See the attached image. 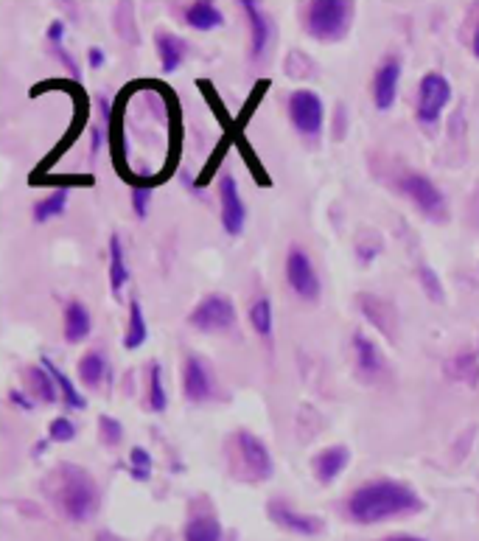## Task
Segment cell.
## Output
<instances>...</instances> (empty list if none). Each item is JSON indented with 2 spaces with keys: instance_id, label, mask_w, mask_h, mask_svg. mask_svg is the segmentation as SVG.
Listing matches in <instances>:
<instances>
[{
  "instance_id": "cell-1",
  "label": "cell",
  "mask_w": 479,
  "mask_h": 541,
  "mask_svg": "<svg viewBox=\"0 0 479 541\" xmlns=\"http://www.w3.org/2000/svg\"><path fill=\"white\" fill-rule=\"evenodd\" d=\"M412 511H421V499L409 485L395 483V480H376V483L362 485L348 499L351 519L362 522V525H376V522H384L390 516Z\"/></svg>"
},
{
  "instance_id": "cell-2",
  "label": "cell",
  "mask_w": 479,
  "mask_h": 541,
  "mask_svg": "<svg viewBox=\"0 0 479 541\" xmlns=\"http://www.w3.org/2000/svg\"><path fill=\"white\" fill-rule=\"evenodd\" d=\"M59 505L71 516L73 522H85L93 516L99 505V491L90 474L79 466H62V480H59Z\"/></svg>"
},
{
  "instance_id": "cell-3",
  "label": "cell",
  "mask_w": 479,
  "mask_h": 541,
  "mask_svg": "<svg viewBox=\"0 0 479 541\" xmlns=\"http://www.w3.org/2000/svg\"><path fill=\"white\" fill-rule=\"evenodd\" d=\"M353 3L348 0H314L306 12V26L317 40H342L351 26Z\"/></svg>"
},
{
  "instance_id": "cell-4",
  "label": "cell",
  "mask_w": 479,
  "mask_h": 541,
  "mask_svg": "<svg viewBox=\"0 0 479 541\" xmlns=\"http://www.w3.org/2000/svg\"><path fill=\"white\" fill-rule=\"evenodd\" d=\"M451 101V85L443 73H426L418 85V121L423 127H435L440 113Z\"/></svg>"
},
{
  "instance_id": "cell-5",
  "label": "cell",
  "mask_w": 479,
  "mask_h": 541,
  "mask_svg": "<svg viewBox=\"0 0 479 541\" xmlns=\"http://www.w3.org/2000/svg\"><path fill=\"white\" fill-rule=\"evenodd\" d=\"M398 188H401L426 216H432V219H443V216H446V197H443V191H440L429 177H423V174H404V177L398 180Z\"/></svg>"
},
{
  "instance_id": "cell-6",
  "label": "cell",
  "mask_w": 479,
  "mask_h": 541,
  "mask_svg": "<svg viewBox=\"0 0 479 541\" xmlns=\"http://www.w3.org/2000/svg\"><path fill=\"white\" fill-rule=\"evenodd\" d=\"M289 115H292V124H295L303 135L317 138L323 132V101L314 90H297L289 99Z\"/></svg>"
},
{
  "instance_id": "cell-7",
  "label": "cell",
  "mask_w": 479,
  "mask_h": 541,
  "mask_svg": "<svg viewBox=\"0 0 479 541\" xmlns=\"http://www.w3.org/2000/svg\"><path fill=\"white\" fill-rule=\"evenodd\" d=\"M233 323H236V309L233 300L225 295H211L191 312V326L199 331H225Z\"/></svg>"
},
{
  "instance_id": "cell-8",
  "label": "cell",
  "mask_w": 479,
  "mask_h": 541,
  "mask_svg": "<svg viewBox=\"0 0 479 541\" xmlns=\"http://www.w3.org/2000/svg\"><path fill=\"white\" fill-rule=\"evenodd\" d=\"M236 452H239V460L244 463V471L253 477V480H267L272 477V455L264 446L261 438H255L253 432H239L236 435Z\"/></svg>"
},
{
  "instance_id": "cell-9",
  "label": "cell",
  "mask_w": 479,
  "mask_h": 541,
  "mask_svg": "<svg viewBox=\"0 0 479 541\" xmlns=\"http://www.w3.org/2000/svg\"><path fill=\"white\" fill-rule=\"evenodd\" d=\"M286 281L303 300L320 298V278L311 267L309 256L303 250H297V247L289 250V256H286Z\"/></svg>"
},
{
  "instance_id": "cell-10",
  "label": "cell",
  "mask_w": 479,
  "mask_h": 541,
  "mask_svg": "<svg viewBox=\"0 0 479 541\" xmlns=\"http://www.w3.org/2000/svg\"><path fill=\"white\" fill-rule=\"evenodd\" d=\"M219 197H222V225L230 236H239L244 230V222H247V208H244L239 186L230 174H225L219 183Z\"/></svg>"
},
{
  "instance_id": "cell-11",
  "label": "cell",
  "mask_w": 479,
  "mask_h": 541,
  "mask_svg": "<svg viewBox=\"0 0 479 541\" xmlns=\"http://www.w3.org/2000/svg\"><path fill=\"white\" fill-rule=\"evenodd\" d=\"M398 82H401V62L395 57L384 59L373 79V104L379 107L381 113L390 110L398 96Z\"/></svg>"
},
{
  "instance_id": "cell-12",
  "label": "cell",
  "mask_w": 479,
  "mask_h": 541,
  "mask_svg": "<svg viewBox=\"0 0 479 541\" xmlns=\"http://www.w3.org/2000/svg\"><path fill=\"white\" fill-rule=\"evenodd\" d=\"M183 390H185V399L194 401V404H202V401L211 399V393H213L211 373H208V368H205V362L197 359V356H191V359L185 362Z\"/></svg>"
},
{
  "instance_id": "cell-13",
  "label": "cell",
  "mask_w": 479,
  "mask_h": 541,
  "mask_svg": "<svg viewBox=\"0 0 479 541\" xmlns=\"http://www.w3.org/2000/svg\"><path fill=\"white\" fill-rule=\"evenodd\" d=\"M269 516L281 527L292 530V533H300V536H314V533L320 530V519L292 511V508H286L283 502H272V505H269Z\"/></svg>"
},
{
  "instance_id": "cell-14",
  "label": "cell",
  "mask_w": 479,
  "mask_h": 541,
  "mask_svg": "<svg viewBox=\"0 0 479 541\" xmlns=\"http://www.w3.org/2000/svg\"><path fill=\"white\" fill-rule=\"evenodd\" d=\"M348 460H351L348 446H328V449H323L320 455L314 457V471H317L320 483H334L339 474L345 471Z\"/></svg>"
},
{
  "instance_id": "cell-15",
  "label": "cell",
  "mask_w": 479,
  "mask_h": 541,
  "mask_svg": "<svg viewBox=\"0 0 479 541\" xmlns=\"http://www.w3.org/2000/svg\"><path fill=\"white\" fill-rule=\"evenodd\" d=\"M241 6H244L247 17H250V29H253L250 54H253V59H261L264 57V51H267V45H269V20L261 15V12H258V3H255V0H244Z\"/></svg>"
},
{
  "instance_id": "cell-16",
  "label": "cell",
  "mask_w": 479,
  "mask_h": 541,
  "mask_svg": "<svg viewBox=\"0 0 479 541\" xmlns=\"http://www.w3.org/2000/svg\"><path fill=\"white\" fill-rule=\"evenodd\" d=\"M185 23L197 31H211L225 23V15L216 9V3H191L185 9Z\"/></svg>"
},
{
  "instance_id": "cell-17",
  "label": "cell",
  "mask_w": 479,
  "mask_h": 541,
  "mask_svg": "<svg viewBox=\"0 0 479 541\" xmlns=\"http://www.w3.org/2000/svg\"><path fill=\"white\" fill-rule=\"evenodd\" d=\"M353 354H356V365H359V371L367 373V376L379 373L381 365H384L379 348L367 340L365 334H353Z\"/></svg>"
},
{
  "instance_id": "cell-18",
  "label": "cell",
  "mask_w": 479,
  "mask_h": 541,
  "mask_svg": "<svg viewBox=\"0 0 479 541\" xmlns=\"http://www.w3.org/2000/svg\"><path fill=\"white\" fill-rule=\"evenodd\" d=\"M90 328H93L90 312L82 303L73 300L71 306H68V312H65V337H68V342H82L90 334Z\"/></svg>"
},
{
  "instance_id": "cell-19",
  "label": "cell",
  "mask_w": 479,
  "mask_h": 541,
  "mask_svg": "<svg viewBox=\"0 0 479 541\" xmlns=\"http://www.w3.org/2000/svg\"><path fill=\"white\" fill-rule=\"evenodd\" d=\"M157 54H160V62H163V71H177L185 59V43L174 34H160L157 37Z\"/></svg>"
},
{
  "instance_id": "cell-20",
  "label": "cell",
  "mask_w": 479,
  "mask_h": 541,
  "mask_svg": "<svg viewBox=\"0 0 479 541\" xmlns=\"http://www.w3.org/2000/svg\"><path fill=\"white\" fill-rule=\"evenodd\" d=\"M129 281V270H127V258H124V244L118 236L110 239V286L113 292H121L124 284Z\"/></svg>"
},
{
  "instance_id": "cell-21",
  "label": "cell",
  "mask_w": 479,
  "mask_h": 541,
  "mask_svg": "<svg viewBox=\"0 0 479 541\" xmlns=\"http://www.w3.org/2000/svg\"><path fill=\"white\" fill-rule=\"evenodd\" d=\"M149 337V328H146V317H143V309L138 300H132V306H129V326H127V337H124V345H127L129 351H135V348H141L143 342Z\"/></svg>"
},
{
  "instance_id": "cell-22",
  "label": "cell",
  "mask_w": 479,
  "mask_h": 541,
  "mask_svg": "<svg viewBox=\"0 0 479 541\" xmlns=\"http://www.w3.org/2000/svg\"><path fill=\"white\" fill-rule=\"evenodd\" d=\"M185 541H222V525L213 516H197L185 527Z\"/></svg>"
},
{
  "instance_id": "cell-23",
  "label": "cell",
  "mask_w": 479,
  "mask_h": 541,
  "mask_svg": "<svg viewBox=\"0 0 479 541\" xmlns=\"http://www.w3.org/2000/svg\"><path fill=\"white\" fill-rule=\"evenodd\" d=\"M104 373H107V362H104V356H101L99 351H90V354L82 356V362H79V379H82V385L99 387Z\"/></svg>"
},
{
  "instance_id": "cell-24",
  "label": "cell",
  "mask_w": 479,
  "mask_h": 541,
  "mask_svg": "<svg viewBox=\"0 0 479 541\" xmlns=\"http://www.w3.org/2000/svg\"><path fill=\"white\" fill-rule=\"evenodd\" d=\"M43 368L48 373H51V376H54V382H57V387L62 390V396H65V401H68V407H71V410H85V396H82V393H79V390L73 387L71 379H68L65 373L59 371V368L54 365V362H51V359H43Z\"/></svg>"
},
{
  "instance_id": "cell-25",
  "label": "cell",
  "mask_w": 479,
  "mask_h": 541,
  "mask_svg": "<svg viewBox=\"0 0 479 541\" xmlns=\"http://www.w3.org/2000/svg\"><path fill=\"white\" fill-rule=\"evenodd\" d=\"M65 208H68V191L62 188V191H54L51 197H45L34 205V219L43 225L48 219H57V216L65 214Z\"/></svg>"
},
{
  "instance_id": "cell-26",
  "label": "cell",
  "mask_w": 479,
  "mask_h": 541,
  "mask_svg": "<svg viewBox=\"0 0 479 541\" xmlns=\"http://www.w3.org/2000/svg\"><path fill=\"white\" fill-rule=\"evenodd\" d=\"M166 404H169V396H166V387H163V368L152 365V371H149V407L155 413H163Z\"/></svg>"
},
{
  "instance_id": "cell-27",
  "label": "cell",
  "mask_w": 479,
  "mask_h": 541,
  "mask_svg": "<svg viewBox=\"0 0 479 541\" xmlns=\"http://www.w3.org/2000/svg\"><path fill=\"white\" fill-rule=\"evenodd\" d=\"M29 379L31 385H34V393H37L40 399L48 401V404L57 401V382H54V376L45 371L43 365H40V368H31Z\"/></svg>"
},
{
  "instance_id": "cell-28",
  "label": "cell",
  "mask_w": 479,
  "mask_h": 541,
  "mask_svg": "<svg viewBox=\"0 0 479 541\" xmlns=\"http://www.w3.org/2000/svg\"><path fill=\"white\" fill-rule=\"evenodd\" d=\"M250 323L261 337H272V303L269 298H258L250 309Z\"/></svg>"
},
{
  "instance_id": "cell-29",
  "label": "cell",
  "mask_w": 479,
  "mask_h": 541,
  "mask_svg": "<svg viewBox=\"0 0 479 541\" xmlns=\"http://www.w3.org/2000/svg\"><path fill=\"white\" fill-rule=\"evenodd\" d=\"M129 471H132V477L135 480H141V483H146L149 477H152V455L146 452V449H132L129 452Z\"/></svg>"
},
{
  "instance_id": "cell-30",
  "label": "cell",
  "mask_w": 479,
  "mask_h": 541,
  "mask_svg": "<svg viewBox=\"0 0 479 541\" xmlns=\"http://www.w3.org/2000/svg\"><path fill=\"white\" fill-rule=\"evenodd\" d=\"M99 427H101V438H104V443L118 446V443L124 441V427H121V421H115V418H110V415H101Z\"/></svg>"
},
{
  "instance_id": "cell-31",
  "label": "cell",
  "mask_w": 479,
  "mask_h": 541,
  "mask_svg": "<svg viewBox=\"0 0 479 541\" xmlns=\"http://www.w3.org/2000/svg\"><path fill=\"white\" fill-rule=\"evenodd\" d=\"M76 438V427H73V421L68 418H54L51 421V441L57 443H68Z\"/></svg>"
},
{
  "instance_id": "cell-32",
  "label": "cell",
  "mask_w": 479,
  "mask_h": 541,
  "mask_svg": "<svg viewBox=\"0 0 479 541\" xmlns=\"http://www.w3.org/2000/svg\"><path fill=\"white\" fill-rule=\"evenodd\" d=\"M149 200H152V188L132 186V208H135V214L141 216V219L149 214Z\"/></svg>"
},
{
  "instance_id": "cell-33",
  "label": "cell",
  "mask_w": 479,
  "mask_h": 541,
  "mask_svg": "<svg viewBox=\"0 0 479 541\" xmlns=\"http://www.w3.org/2000/svg\"><path fill=\"white\" fill-rule=\"evenodd\" d=\"M421 284H423V289L429 292V298L443 300V286H440L437 275L429 270V267H421Z\"/></svg>"
},
{
  "instance_id": "cell-34",
  "label": "cell",
  "mask_w": 479,
  "mask_h": 541,
  "mask_svg": "<svg viewBox=\"0 0 479 541\" xmlns=\"http://www.w3.org/2000/svg\"><path fill=\"white\" fill-rule=\"evenodd\" d=\"M62 37H65V26H62L59 20H54L51 29H48V40L57 45V48H62Z\"/></svg>"
},
{
  "instance_id": "cell-35",
  "label": "cell",
  "mask_w": 479,
  "mask_h": 541,
  "mask_svg": "<svg viewBox=\"0 0 479 541\" xmlns=\"http://www.w3.org/2000/svg\"><path fill=\"white\" fill-rule=\"evenodd\" d=\"M9 399H12V404H17V407H23V410H26V413H31V401H29V396H23V393H20V390H12V393H9Z\"/></svg>"
},
{
  "instance_id": "cell-36",
  "label": "cell",
  "mask_w": 479,
  "mask_h": 541,
  "mask_svg": "<svg viewBox=\"0 0 479 541\" xmlns=\"http://www.w3.org/2000/svg\"><path fill=\"white\" fill-rule=\"evenodd\" d=\"M87 62H90V68H101V65H104V51H101V48H90Z\"/></svg>"
},
{
  "instance_id": "cell-37",
  "label": "cell",
  "mask_w": 479,
  "mask_h": 541,
  "mask_svg": "<svg viewBox=\"0 0 479 541\" xmlns=\"http://www.w3.org/2000/svg\"><path fill=\"white\" fill-rule=\"evenodd\" d=\"M471 51H474V57L479 59V23H477V31H474V43H471Z\"/></svg>"
},
{
  "instance_id": "cell-38",
  "label": "cell",
  "mask_w": 479,
  "mask_h": 541,
  "mask_svg": "<svg viewBox=\"0 0 479 541\" xmlns=\"http://www.w3.org/2000/svg\"><path fill=\"white\" fill-rule=\"evenodd\" d=\"M384 541H423V539H418V536H390V539Z\"/></svg>"
}]
</instances>
